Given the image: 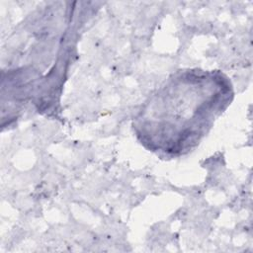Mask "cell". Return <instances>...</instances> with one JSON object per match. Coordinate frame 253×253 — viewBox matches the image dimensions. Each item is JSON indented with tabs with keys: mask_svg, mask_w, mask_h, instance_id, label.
<instances>
[{
	"mask_svg": "<svg viewBox=\"0 0 253 253\" xmlns=\"http://www.w3.org/2000/svg\"><path fill=\"white\" fill-rule=\"evenodd\" d=\"M208 72H186L182 76V87L180 77L175 80L177 88L172 84L169 88H163L168 95L174 100L173 102L160 90L159 94L167 99V104L153 97L150 101L159 105L166 106L167 111L159 110V113H165L167 119L158 127L161 128L159 133L166 128V131L154 144V148L167 153L184 151L190 148L191 144L199 141L204 135L206 127L214 118V115L222 109L220 105V95L213 92L206 94L210 88L206 85L211 79V74L207 78ZM158 124V125H159ZM153 148V149H154Z\"/></svg>",
	"mask_w": 253,
	"mask_h": 253,
	"instance_id": "6da1fadb",
	"label": "cell"
}]
</instances>
